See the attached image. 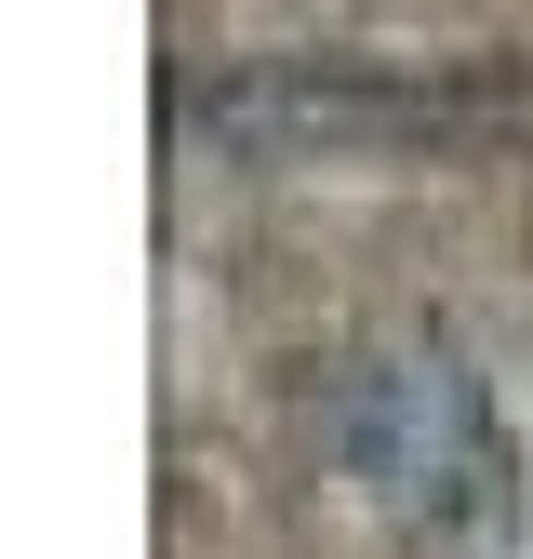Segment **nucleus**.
Instances as JSON below:
<instances>
[{
  "mask_svg": "<svg viewBox=\"0 0 533 559\" xmlns=\"http://www.w3.org/2000/svg\"><path fill=\"white\" fill-rule=\"evenodd\" d=\"M481 466H494V413L466 400L453 360H374V373L333 386V479H360L374 507L427 520V507H453Z\"/></svg>",
  "mask_w": 533,
  "mask_h": 559,
  "instance_id": "f257e3e1",
  "label": "nucleus"
}]
</instances>
